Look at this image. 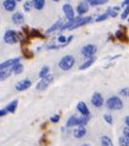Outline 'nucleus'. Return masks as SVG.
<instances>
[{"label":"nucleus","mask_w":129,"mask_h":146,"mask_svg":"<svg viewBox=\"0 0 129 146\" xmlns=\"http://www.w3.org/2000/svg\"><path fill=\"white\" fill-rule=\"evenodd\" d=\"M91 21V17H84V18H74L72 19H68L66 23L63 24L61 30H73L80 26L86 25Z\"/></svg>","instance_id":"obj_1"},{"label":"nucleus","mask_w":129,"mask_h":146,"mask_svg":"<svg viewBox=\"0 0 129 146\" xmlns=\"http://www.w3.org/2000/svg\"><path fill=\"white\" fill-rule=\"evenodd\" d=\"M105 106L111 110H120L123 108V102L118 96H112L106 100Z\"/></svg>","instance_id":"obj_2"},{"label":"nucleus","mask_w":129,"mask_h":146,"mask_svg":"<svg viewBox=\"0 0 129 146\" xmlns=\"http://www.w3.org/2000/svg\"><path fill=\"white\" fill-rule=\"evenodd\" d=\"M89 116H81L77 117L75 115H71L66 121V127H76V126H86L89 122Z\"/></svg>","instance_id":"obj_3"},{"label":"nucleus","mask_w":129,"mask_h":146,"mask_svg":"<svg viewBox=\"0 0 129 146\" xmlns=\"http://www.w3.org/2000/svg\"><path fill=\"white\" fill-rule=\"evenodd\" d=\"M75 64V59L72 55H64V57L60 59L58 63V66L61 70L63 71H69L70 69H72V67Z\"/></svg>","instance_id":"obj_4"},{"label":"nucleus","mask_w":129,"mask_h":146,"mask_svg":"<svg viewBox=\"0 0 129 146\" xmlns=\"http://www.w3.org/2000/svg\"><path fill=\"white\" fill-rule=\"evenodd\" d=\"M53 80H54V76L52 75V74H48L47 76L41 78V80L37 83L36 89H37V90H39V91L45 90V89L52 83V81H53Z\"/></svg>","instance_id":"obj_5"},{"label":"nucleus","mask_w":129,"mask_h":146,"mask_svg":"<svg viewBox=\"0 0 129 146\" xmlns=\"http://www.w3.org/2000/svg\"><path fill=\"white\" fill-rule=\"evenodd\" d=\"M3 40L8 44H14L19 41V34L14 30H7L4 34Z\"/></svg>","instance_id":"obj_6"},{"label":"nucleus","mask_w":129,"mask_h":146,"mask_svg":"<svg viewBox=\"0 0 129 146\" xmlns=\"http://www.w3.org/2000/svg\"><path fill=\"white\" fill-rule=\"evenodd\" d=\"M97 51V48L93 44H86L85 46H83L81 49V54L86 58H90L91 56H93L95 52Z\"/></svg>","instance_id":"obj_7"},{"label":"nucleus","mask_w":129,"mask_h":146,"mask_svg":"<svg viewBox=\"0 0 129 146\" xmlns=\"http://www.w3.org/2000/svg\"><path fill=\"white\" fill-rule=\"evenodd\" d=\"M91 102L93 104V106H95V108H101L104 104L103 96L99 92H95L93 94V96H91Z\"/></svg>","instance_id":"obj_8"},{"label":"nucleus","mask_w":129,"mask_h":146,"mask_svg":"<svg viewBox=\"0 0 129 146\" xmlns=\"http://www.w3.org/2000/svg\"><path fill=\"white\" fill-rule=\"evenodd\" d=\"M31 85H32V81L30 80H28V78H25V80L18 81L16 84V89L17 91H25L29 87H31Z\"/></svg>","instance_id":"obj_9"},{"label":"nucleus","mask_w":129,"mask_h":146,"mask_svg":"<svg viewBox=\"0 0 129 146\" xmlns=\"http://www.w3.org/2000/svg\"><path fill=\"white\" fill-rule=\"evenodd\" d=\"M63 12L64 13V16L66 17L68 19H72L75 18V13H74V10L70 4L66 3L63 5Z\"/></svg>","instance_id":"obj_10"},{"label":"nucleus","mask_w":129,"mask_h":146,"mask_svg":"<svg viewBox=\"0 0 129 146\" xmlns=\"http://www.w3.org/2000/svg\"><path fill=\"white\" fill-rule=\"evenodd\" d=\"M19 61H20V59H19L18 57L8 59V60H6V61H4V62L0 63V71L5 70V69L11 68L12 66L14 65V64H16V63H18Z\"/></svg>","instance_id":"obj_11"},{"label":"nucleus","mask_w":129,"mask_h":146,"mask_svg":"<svg viewBox=\"0 0 129 146\" xmlns=\"http://www.w3.org/2000/svg\"><path fill=\"white\" fill-rule=\"evenodd\" d=\"M76 108H77L78 112L81 113L82 116H90V110H89V108H88V106H87L86 103L79 102L77 104Z\"/></svg>","instance_id":"obj_12"},{"label":"nucleus","mask_w":129,"mask_h":146,"mask_svg":"<svg viewBox=\"0 0 129 146\" xmlns=\"http://www.w3.org/2000/svg\"><path fill=\"white\" fill-rule=\"evenodd\" d=\"M86 133H87V130L85 126H78V128L73 131L74 137L77 138V139H80V138L84 137L86 135Z\"/></svg>","instance_id":"obj_13"},{"label":"nucleus","mask_w":129,"mask_h":146,"mask_svg":"<svg viewBox=\"0 0 129 146\" xmlns=\"http://www.w3.org/2000/svg\"><path fill=\"white\" fill-rule=\"evenodd\" d=\"M3 7L6 11L13 12L16 7V0H5L3 2Z\"/></svg>","instance_id":"obj_14"},{"label":"nucleus","mask_w":129,"mask_h":146,"mask_svg":"<svg viewBox=\"0 0 129 146\" xmlns=\"http://www.w3.org/2000/svg\"><path fill=\"white\" fill-rule=\"evenodd\" d=\"M89 8H90V5L87 3L86 1H82L78 4L77 8H76V11L79 15H84L86 13H88Z\"/></svg>","instance_id":"obj_15"},{"label":"nucleus","mask_w":129,"mask_h":146,"mask_svg":"<svg viewBox=\"0 0 129 146\" xmlns=\"http://www.w3.org/2000/svg\"><path fill=\"white\" fill-rule=\"evenodd\" d=\"M12 21L14 24H21L24 21V16L20 12H16L12 16Z\"/></svg>","instance_id":"obj_16"},{"label":"nucleus","mask_w":129,"mask_h":146,"mask_svg":"<svg viewBox=\"0 0 129 146\" xmlns=\"http://www.w3.org/2000/svg\"><path fill=\"white\" fill-rule=\"evenodd\" d=\"M23 65L22 64H20V62L14 64V65H13L11 67V71L12 73H14V75H20V74L23 72Z\"/></svg>","instance_id":"obj_17"},{"label":"nucleus","mask_w":129,"mask_h":146,"mask_svg":"<svg viewBox=\"0 0 129 146\" xmlns=\"http://www.w3.org/2000/svg\"><path fill=\"white\" fill-rule=\"evenodd\" d=\"M95 59H96V58L95 57V56H91V57L88 58L85 63H83L80 67H79V70L82 71V70H86V69H88L89 67H91L93 63H95Z\"/></svg>","instance_id":"obj_18"},{"label":"nucleus","mask_w":129,"mask_h":146,"mask_svg":"<svg viewBox=\"0 0 129 146\" xmlns=\"http://www.w3.org/2000/svg\"><path fill=\"white\" fill-rule=\"evenodd\" d=\"M63 24H64V22L62 21H56L55 23L53 24V25L50 26V27H49V28L47 29V30H46V33L49 34V33H52V32H55L56 30H59V29H61V28H62Z\"/></svg>","instance_id":"obj_19"},{"label":"nucleus","mask_w":129,"mask_h":146,"mask_svg":"<svg viewBox=\"0 0 129 146\" xmlns=\"http://www.w3.org/2000/svg\"><path fill=\"white\" fill-rule=\"evenodd\" d=\"M116 37L118 39L120 42H122V43H128L129 42V38L128 36L126 35V33L124 32H122L121 30H118L116 32Z\"/></svg>","instance_id":"obj_20"},{"label":"nucleus","mask_w":129,"mask_h":146,"mask_svg":"<svg viewBox=\"0 0 129 146\" xmlns=\"http://www.w3.org/2000/svg\"><path fill=\"white\" fill-rule=\"evenodd\" d=\"M120 10V6H116V7H109L107 10V13L109 16L112 17V18H116L118 15V11Z\"/></svg>","instance_id":"obj_21"},{"label":"nucleus","mask_w":129,"mask_h":146,"mask_svg":"<svg viewBox=\"0 0 129 146\" xmlns=\"http://www.w3.org/2000/svg\"><path fill=\"white\" fill-rule=\"evenodd\" d=\"M32 4H33L35 9L41 11V10H43L44 8L45 0H33V1H32Z\"/></svg>","instance_id":"obj_22"},{"label":"nucleus","mask_w":129,"mask_h":146,"mask_svg":"<svg viewBox=\"0 0 129 146\" xmlns=\"http://www.w3.org/2000/svg\"><path fill=\"white\" fill-rule=\"evenodd\" d=\"M17 105H18V102H17V100H14V101H12L11 103L7 105V106H6V110L8 111V112L14 113V111H16V110Z\"/></svg>","instance_id":"obj_23"},{"label":"nucleus","mask_w":129,"mask_h":146,"mask_svg":"<svg viewBox=\"0 0 129 146\" xmlns=\"http://www.w3.org/2000/svg\"><path fill=\"white\" fill-rule=\"evenodd\" d=\"M100 142H101V146H114L113 141L108 135H103L100 138Z\"/></svg>","instance_id":"obj_24"},{"label":"nucleus","mask_w":129,"mask_h":146,"mask_svg":"<svg viewBox=\"0 0 129 146\" xmlns=\"http://www.w3.org/2000/svg\"><path fill=\"white\" fill-rule=\"evenodd\" d=\"M12 74L11 68L9 69H5V70L0 71V80H4L6 78H8Z\"/></svg>","instance_id":"obj_25"},{"label":"nucleus","mask_w":129,"mask_h":146,"mask_svg":"<svg viewBox=\"0 0 129 146\" xmlns=\"http://www.w3.org/2000/svg\"><path fill=\"white\" fill-rule=\"evenodd\" d=\"M85 1L91 6H99V5L107 3L108 0H85Z\"/></svg>","instance_id":"obj_26"},{"label":"nucleus","mask_w":129,"mask_h":146,"mask_svg":"<svg viewBox=\"0 0 129 146\" xmlns=\"http://www.w3.org/2000/svg\"><path fill=\"white\" fill-rule=\"evenodd\" d=\"M118 144L120 146H129V137L122 135L118 138Z\"/></svg>","instance_id":"obj_27"},{"label":"nucleus","mask_w":129,"mask_h":146,"mask_svg":"<svg viewBox=\"0 0 129 146\" xmlns=\"http://www.w3.org/2000/svg\"><path fill=\"white\" fill-rule=\"evenodd\" d=\"M49 74V67L48 66H43V68L41 69V71H39V78H43V76H47Z\"/></svg>","instance_id":"obj_28"},{"label":"nucleus","mask_w":129,"mask_h":146,"mask_svg":"<svg viewBox=\"0 0 129 146\" xmlns=\"http://www.w3.org/2000/svg\"><path fill=\"white\" fill-rule=\"evenodd\" d=\"M30 36L37 37V38H44V36L43 35V34H41L39 30H37V29H32V31L30 33Z\"/></svg>","instance_id":"obj_29"},{"label":"nucleus","mask_w":129,"mask_h":146,"mask_svg":"<svg viewBox=\"0 0 129 146\" xmlns=\"http://www.w3.org/2000/svg\"><path fill=\"white\" fill-rule=\"evenodd\" d=\"M103 119L105 120V122L109 125L113 124V116L111 114H104L103 115Z\"/></svg>","instance_id":"obj_30"},{"label":"nucleus","mask_w":129,"mask_h":146,"mask_svg":"<svg viewBox=\"0 0 129 146\" xmlns=\"http://www.w3.org/2000/svg\"><path fill=\"white\" fill-rule=\"evenodd\" d=\"M108 17H109V15H108L107 13L102 14V15H100V16H98L97 18L95 19V21H96V22H101V21H106V19H108Z\"/></svg>","instance_id":"obj_31"},{"label":"nucleus","mask_w":129,"mask_h":146,"mask_svg":"<svg viewBox=\"0 0 129 146\" xmlns=\"http://www.w3.org/2000/svg\"><path fill=\"white\" fill-rule=\"evenodd\" d=\"M23 55H24V57L27 58V59H30V58L34 57V53L32 52L31 50H28V49H24V50H23Z\"/></svg>","instance_id":"obj_32"},{"label":"nucleus","mask_w":129,"mask_h":146,"mask_svg":"<svg viewBox=\"0 0 129 146\" xmlns=\"http://www.w3.org/2000/svg\"><path fill=\"white\" fill-rule=\"evenodd\" d=\"M128 15H129V6H126L125 9H124V11H123L122 13H121V15H120V19H127L128 18Z\"/></svg>","instance_id":"obj_33"},{"label":"nucleus","mask_w":129,"mask_h":146,"mask_svg":"<svg viewBox=\"0 0 129 146\" xmlns=\"http://www.w3.org/2000/svg\"><path fill=\"white\" fill-rule=\"evenodd\" d=\"M120 95L122 96V97H129V88L125 87V88L120 89Z\"/></svg>","instance_id":"obj_34"},{"label":"nucleus","mask_w":129,"mask_h":146,"mask_svg":"<svg viewBox=\"0 0 129 146\" xmlns=\"http://www.w3.org/2000/svg\"><path fill=\"white\" fill-rule=\"evenodd\" d=\"M32 4L30 1H26L25 3H24L23 5V9H24V11H26V12H29L30 10L32 9Z\"/></svg>","instance_id":"obj_35"},{"label":"nucleus","mask_w":129,"mask_h":146,"mask_svg":"<svg viewBox=\"0 0 129 146\" xmlns=\"http://www.w3.org/2000/svg\"><path fill=\"white\" fill-rule=\"evenodd\" d=\"M59 120H60V115L59 114H55V115H53L52 117L50 118V121L52 123H58L59 122Z\"/></svg>","instance_id":"obj_36"},{"label":"nucleus","mask_w":129,"mask_h":146,"mask_svg":"<svg viewBox=\"0 0 129 146\" xmlns=\"http://www.w3.org/2000/svg\"><path fill=\"white\" fill-rule=\"evenodd\" d=\"M58 42H59V43H61V44H64L66 42V37L64 36V35H60L58 37Z\"/></svg>","instance_id":"obj_37"},{"label":"nucleus","mask_w":129,"mask_h":146,"mask_svg":"<svg viewBox=\"0 0 129 146\" xmlns=\"http://www.w3.org/2000/svg\"><path fill=\"white\" fill-rule=\"evenodd\" d=\"M122 133H123V135H125V137H129V128H128V127H125V128H123Z\"/></svg>","instance_id":"obj_38"},{"label":"nucleus","mask_w":129,"mask_h":146,"mask_svg":"<svg viewBox=\"0 0 129 146\" xmlns=\"http://www.w3.org/2000/svg\"><path fill=\"white\" fill-rule=\"evenodd\" d=\"M8 111L6 110V108H3V110H0V116H4L7 114Z\"/></svg>","instance_id":"obj_39"},{"label":"nucleus","mask_w":129,"mask_h":146,"mask_svg":"<svg viewBox=\"0 0 129 146\" xmlns=\"http://www.w3.org/2000/svg\"><path fill=\"white\" fill-rule=\"evenodd\" d=\"M129 6V0H123V2L121 3V7H126Z\"/></svg>","instance_id":"obj_40"},{"label":"nucleus","mask_w":129,"mask_h":146,"mask_svg":"<svg viewBox=\"0 0 129 146\" xmlns=\"http://www.w3.org/2000/svg\"><path fill=\"white\" fill-rule=\"evenodd\" d=\"M124 122H125L126 127H128V128H129V115H127V116H126V117H125Z\"/></svg>","instance_id":"obj_41"},{"label":"nucleus","mask_w":129,"mask_h":146,"mask_svg":"<svg viewBox=\"0 0 129 146\" xmlns=\"http://www.w3.org/2000/svg\"><path fill=\"white\" fill-rule=\"evenodd\" d=\"M72 39H73V36H72V35H70L68 39H66V44H68L71 41H72Z\"/></svg>","instance_id":"obj_42"},{"label":"nucleus","mask_w":129,"mask_h":146,"mask_svg":"<svg viewBox=\"0 0 129 146\" xmlns=\"http://www.w3.org/2000/svg\"><path fill=\"white\" fill-rule=\"evenodd\" d=\"M82 146H90V144H88V143H84V144H82Z\"/></svg>","instance_id":"obj_43"},{"label":"nucleus","mask_w":129,"mask_h":146,"mask_svg":"<svg viewBox=\"0 0 129 146\" xmlns=\"http://www.w3.org/2000/svg\"><path fill=\"white\" fill-rule=\"evenodd\" d=\"M52 1H54V2H59L60 0H52Z\"/></svg>","instance_id":"obj_44"},{"label":"nucleus","mask_w":129,"mask_h":146,"mask_svg":"<svg viewBox=\"0 0 129 146\" xmlns=\"http://www.w3.org/2000/svg\"><path fill=\"white\" fill-rule=\"evenodd\" d=\"M16 2H20V1H22V0H16Z\"/></svg>","instance_id":"obj_45"},{"label":"nucleus","mask_w":129,"mask_h":146,"mask_svg":"<svg viewBox=\"0 0 129 146\" xmlns=\"http://www.w3.org/2000/svg\"><path fill=\"white\" fill-rule=\"evenodd\" d=\"M128 23H129V19H128Z\"/></svg>","instance_id":"obj_46"}]
</instances>
